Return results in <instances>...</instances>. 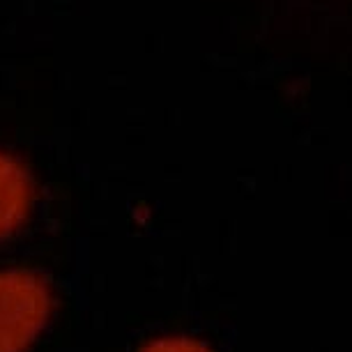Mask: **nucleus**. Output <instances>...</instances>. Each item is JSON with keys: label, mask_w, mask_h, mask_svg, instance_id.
I'll return each mask as SVG.
<instances>
[{"label": "nucleus", "mask_w": 352, "mask_h": 352, "mask_svg": "<svg viewBox=\"0 0 352 352\" xmlns=\"http://www.w3.org/2000/svg\"><path fill=\"white\" fill-rule=\"evenodd\" d=\"M53 311L56 292L44 274L0 270V352H28L49 327Z\"/></svg>", "instance_id": "1"}, {"label": "nucleus", "mask_w": 352, "mask_h": 352, "mask_svg": "<svg viewBox=\"0 0 352 352\" xmlns=\"http://www.w3.org/2000/svg\"><path fill=\"white\" fill-rule=\"evenodd\" d=\"M32 198L35 189L28 168L16 157L0 150V240L28 221Z\"/></svg>", "instance_id": "2"}, {"label": "nucleus", "mask_w": 352, "mask_h": 352, "mask_svg": "<svg viewBox=\"0 0 352 352\" xmlns=\"http://www.w3.org/2000/svg\"><path fill=\"white\" fill-rule=\"evenodd\" d=\"M136 352H214V350L205 341H201V338L184 336V334H166V336L150 338Z\"/></svg>", "instance_id": "3"}]
</instances>
